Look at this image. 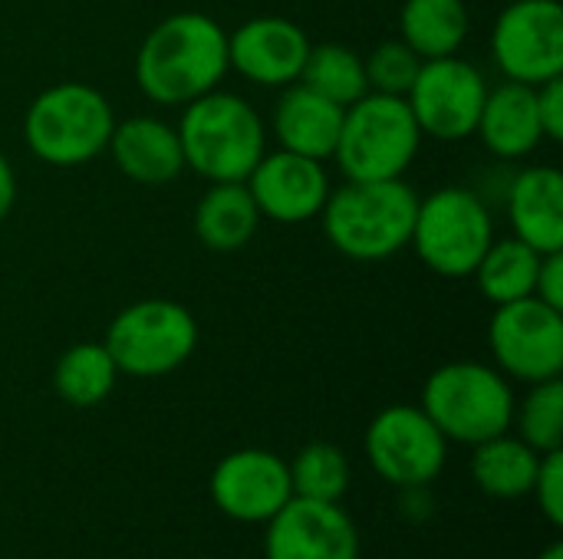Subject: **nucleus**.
Returning <instances> with one entry per match:
<instances>
[{
    "label": "nucleus",
    "mask_w": 563,
    "mask_h": 559,
    "mask_svg": "<svg viewBox=\"0 0 563 559\" xmlns=\"http://www.w3.org/2000/svg\"><path fill=\"white\" fill-rule=\"evenodd\" d=\"M492 56L511 82L541 86L563 76L561 3L511 0L492 26Z\"/></svg>",
    "instance_id": "12"
},
{
    "label": "nucleus",
    "mask_w": 563,
    "mask_h": 559,
    "mask_svg": "<svg viewBox=\"0 0 563 559\" xmlns=\"http://www.w3.org/2000/svg\"><path fill=\"white\" fill-rule=\"evenodd\" d=\"M310 46L300 23L287 16H254L228 33V66L254 86L284 89L300 79Z\"/></svg>",
    "instance_id": "16"
},
{
    "label": "nucleus",
    "mask_w": 563,
    "mask_h": 559,
    "mask_svg": "<svg viewBox=\"0 0 563 559\" xmlns=\"http://www.w3.org/2000/svg\"><path fill=\"white\" fill-rule=\"evenodd\" d=\"M214 507L238 524H267L290 497V468L264 448H241L218 461L211 471Z\"/></svg>",
    "instance_id": "13"
},
{
    "label": "nucleus",
    "mask_w": 563,
    "mask_h": 559,
    "mask_svg": "<svg viewBox=\"0 0 563 559\" xmlns=\"http://www.w3.org/2000/svg\"><path fill=\"white\" fill-rule=\"evenodd\" d=\"M261 217L274 224H307L320 217L330 198V175L323 161L277 148L264 152L254 171L244 178Z\"/></svg>",
    "instance_id": "14"
},
{
    "label": "nucleus",
    "mask_w": 563,
    "mask_h": 559,
    "mask_svg": "<svg viewBox=\"0 0 563 559\" xmlns=\"http://www.w3.org/2000/svg\"><path fill=\"white\" fill-rule=\"evenodd\" d=\"M495 241V221L482 194L472 188L445 185L429 198H419L409 247L426 270L445 280H465L475 273L488 244Z\"/></svg>",
    "instance_id": "7"
},
{
    "label": "nucleus",
    "mask_w": 563,
    "mask_h": 559,
    "mask_svg": "<svg viewBox=\"0 0 563 559\" xmlns=\"http://www.w3.org/2000/svg\"><path fill=\"white\" fill-rule=\"evenodd\" d=\"M267 559H360L353 517L330 501L290 497L267 521Z\"/></svg>",
    "instance_id": "15"
},
{
    "label": "nucleus",
    "mask_w": 563,
    "mask_h": 559,
    "mask_svg": "<svg viewBox=\"0 0 563 559\" xmlns=\"http://www.w3.org/2000/svg\"><path fill=\"white\" fill-rule=\"evenodd\" d=\"M508 221L518 241L538 254L563 250V175L551 165H531L508 185Z\"/></svg>",
    "instance_id": "18"
},
{
    "label": "nucleus",
    "mask_w": 563,
    "mask_h": 559,
    "mask_svg": "<svg viewBox=\"0 0 563 559\" xmlns=\"http://www.w3.org/2000/svg\"><path fill=\"white\" fill-rule=\"evenodd\" d=\"M261 211L244 181H211L195 208V234L214 254L247 247L261 227Z\"/></svg>",
    "instance_id": "21"
},
{
    "label": "nucleus",
    "mask_w": 563,
    "mask_h": 559,
    "mask_svg": "<svg viewBox=\"0 0 563 559\" xmlns=\"http://www.w3.org/2000/svg\"><path fill=\"white\" fill-rule=\"evenodd\" d=\"M472 30L465 0H406L399 10V40L419 59L455 56Z\"/></svg>",
    "instance_id": "22"
},
{
    "label": "nucleus",
    "mask_w": 563,
    "mask_h": 559,
    "mask_svg": "<svg viewBox=\"0 0 563 559\" xmlns=\"http://www.w3.org/2000/svg\"><path fill=\"white\" fill-rule=\"evenodd\" d=\"M475 135L495 158L505 161L528 158L544 142L534 86L505 79L501 86L488 89Z\"/></svg>",
    "instance_id": "20"
},
{
    "label": "nucleus",
    "mask_w": 563,
    "mask_h": 559,
    "mask_svg": "<svg viewBox=\"0 0 563 559\" xmlns=\"http://www.w3.org/2000/svg\"><path fill=\"white\" fill-rule=\"evenodd\" d=\"M515 389L505 372L485 362L439 366L422 385V412L449 441L482 445L505 435L515 422Z\"/></svg>",
    "instance_id": "6"
},
{
    "label": "nucleus",
    "mask_w": 563,
    "mask_h": 559,
    "mask_svg": "<svg viewBox=\"0 0 563 559\" xmlns=\"http://www.w3.org/2000/svg\"><path fill=\"white\" fill-rule=\"evenodd\" d=\"M538 96V119H541V132L548 142H561L563 138V76H554L541 86H534Z\"/></svg>",
    "instance_id": "31"
},
{
    "label": "nucleus",
    "mask_w": 563,
    "mask_h": 559,
    "mask_svg": "<svg viewBox=\"0 0 563 559\" xmlns=\"http://www.w3.org/2000/svg\"><path fill=\"white\" fill-rule=\"evenodd\" d=\"M538 559H563V547L561 544H551V547H548V550H544Z\"/></svg>",
    "instance_id": "34"
},
{
    "label": "nucleus",
    "mask_w": 563,
    "mask_h": 559,
    "mask_svg": "<svg viewBox=\"0 0 563 559\" xmlns=\"http://www.w3.org/2000/svg\"><path fill=\"white\" fill-rule=\"evenodd\" d=\"M119 369L102 343H76L53 366V389L76 409L102 405L115 389Z\"/></svg>",
    "instance_id": "25"
},
{
    "label": "nucleus",
    "mask_w": 563,
    "mask_h": 559,
    "mask_svg": "<svg viewBox=\"0 0 563 559\" xmlns=\"http://www.w3.org/2000/svg\"><path fill=\"white\" fill-rule=\"evenodd\" d=\"M297 82L317 89L320 96L333 99L343 109L369 92L363 56L346 43H317V46H310V56H307L303 72H300Z\"/></svg>",
    "instance_id": "26"
},
{
    "label": "nucleus",
    "mask_w": 563,
    "mask_h": 559,
    "mask_svg": "<svg viewBox=\"0 0 563 559\" xmlns=\"http://www.w3.org/2000/svg\"><path fill=\"white\" fill-rule=\"evenodd\" d=\"M102 346L119 376L162 379L181 369L198 349V320L185 303L148 297L115 313Z\"/></svg>",
    "instance_id": "8"
},
{
    "label": "nucleus",
    "mask_w": 563,
    "mask_h": 559,
    "mask_svg": "<svg viewBox=\"0 0 563 559\" xmlns=\"http://www.w3.org/2000/svg\"><path fill=\"white\" fill-rule=\"evenodd\" d=\"M416 208L419 194L402 178L346 181L330 188L320 221L333 250L360 264H379L409 247Z\"/></svg>",
    "instance_id": "2"
},
{
    "label": "nucleus",
    "mask_w": 563,
    "mask_h": 559,
    "mask_svg": "<svg viewBox=\"0 0 563 559\" xmlns=\"http://www.w3.org/2000/svg\"><path fill=\"white\" fill-rule=\"evenodd\" d=\"M106 152L115 168L142 188H162L185 171L178 128L158 115H129L115 122Z\"/></svg>",
    "instance_id": "17"
},
{
    "label": "nucleus",
    "mask_w": 563,
    "mask_h": 559,
    "mask_svg": "<svg viewBox=\"0 0 563 559\" xmlns=\"http://www.w3.org/2000/svg\"><path fill=\"white\" fill-rule=\"evenodd\" d=\"M538 465H541V455L528 441L511 438L505 432V435H495V438L475 445L472 478H475L478 491H485L488 497L521 501L534 491Z\"/></svg>",
    "instance_id": "23"
},
{
    "label": "nucleus",
    "mask_w": 563,
    "mask_h": 559,
    "mask_svg": "<svg viewBox=\"0 0 563 559\" xmlns=\"http://www.w3.org/2000/svg\"><path fill=\"white\" fill-rule=\"evenodd\" d=\"M541 257L534 247H528L525 241H518L515 234L511 237H495L485 250V257L478 260L475 267V283H478V293L492 303V306H501V303H515V300H525V297H534V283H538V267H541Z\"/></svg>",
    "instance_id": "24"
},
{
    "label": "nucleus",
    "mask_w": 563,
    "mask_h": 559,
    "mask_svg": "<svg viewBox=\"0 0 563 559\" xmlns=\"http://www.w3.org/2000/svg\"><path fill=\"white\" fill-rule=\"evenodd\" d=\"M485 96H488V82L482 69L455 53V56L422 59L419 76L406 92V102L419 122L422 138L465 142L468 135H475Z\"/></svg>",
    "instance_id": "10"
},
{
    "label": "nucleus",
    "mask_w": 563,
    "mask_h": 559,
    "mask_svg": "<svg viewBox=\"0 0 563 559\" xmlns=\"http://www.w3.org/2000/svg\"><path fill=\"white\" fill-rule=\"evenodd\" d=\"M16 204V175H13V165L7 161V155L0 152V224L10 217Z\"/></svg>",
    "instance_id": "33"
},
{
    "label": "nucleus",
    "mask_w": 563,
    "mask_h": 559,
    "mask_svg": "<svg viewBox=\"0 0 563 559\" xmlns=\"http://www.w3.org/2000/svg\"><path fill=\"white\" fill-rule=\"evenodd\" d=\"M343 105L320 96L317 89L303 82L284 86L277 105H274V138L280 148L327 161L333 158L340 125H343Z\"/></svg>",
    "instance_id": "19"
},
{
    "label": "nucleus",
    "mask_w": 563,
    "mask_h": 559,
    "mask_svg": "<svg viewBox=\"0 0 563 559\" xmlns=\"http://www.w3.org/2000/svg\"><path fill=\"white\" fill-rule=\"evenodd\" d=\"M175 128L185 168L205 181H244L267 152V125L261 112L228 89H211L185 102Z\"/></svg>",
    "instance_id": "3"
},
{
    "label": "nucleus",
    "mask_w": 563,
    "mask_h": 559,
    "mask_svg": "<svg viewBox=\"0 0 563 559\" xmlns=\"http://www.w3.org/2000/svg\"><path fill=\"white\" fill-rule=\"evenodd\" d=\"M495 369L518 382H548L563 372V310L525 297L501 303L488 323Z\"/></svg>",
    "instance_id": "9"
},
{
    "label": "nucleus",
    "mask_w": 563,
    "mask_h": 559,
    "mask_svg": "<svg viewBox=\"0 0 563 559\" xmlns=\"http://www.w3.org/2000/svg\"><path fill=\"white\" fill-rule=\"evenodd\" d=\"M228 69V33L195 10L158 20L135 53V86L155 105H185L218 89Z\"/></svg>",
    "instance_id": "1"
},
{
    "label": "nucleus",
    "mask_w": 563,
    "mask_h": 559,
    "mask_svg": "<svg viewBox=\"0 0 563 559\" xmlns=\"http://www.w3.org/2000/svg\"><path fill=\"white\" fill-rule=\"evenodd\" d=\"M534 297L554 310H563V250L544 254L541 267H538V283H534Z\"/></svg>",
    "instance_id": "32"
},
{
    "label": "nucleus",
    "mask_w": 563,
    "mask_h": 559,
    "mask_svg": "<svg viewBox=\"0 0 563 559\" xmlns=\"http://www.w3.org/2000/svg\"><path fill=\"white\" fill-rule=\"evenodd\" d=\"M115 128L109 99L89 82L46 86L23 112L26 148L53 168H79L99 158Z\"/></svg>",
    "instance_id": "4"
},
{
    "label": "nucleus",
    "mask_w": 563,
    "mask_h": 559,
    "mask_svg": "<svg viewBox=\"0 0 563 559\" xmlns=\"http://www.w3.org/2000/svg\"><path fill=\"white\" fill-rule=\"evenodd\" d=\"M366 458L396 488L432 484L449 458V438L419 405H389L366 428Z\"/></svg>",
    "instance_id": "11"
},
{
    "label": "nucleus",
    "mask_w": 563,
    "mask_h": 559,
    "mask_svg": "<svg viewBox=\"0 0 563 559\" xmlns=\"http://www.w3.org/2000/svg\"><path fill=\"white\" fill-rule=\"evenodd\" d=\"M363 66H366V86H369V92L406 96L409 86L419 76L422 59L402 40H386L369 56H363Z\"/></svg>",
    "instance_id": "29"
},
{
    "label": "nucleus",
    "mask_w": 563,
    "mask_h": 559,
    "mask_svg": "<svg viewBox=\"0 0 563 559\" xmlns=\"http://www.w3.org/2000/svg\"><path fill=\"white\" fill-rule=\"evenodd\" d=\"M538 494V504L544 511V517L561 527L563 524V451H548L541 455V465H538V478H534V491Z\"/></svg>",
    "instance_id": "30"
},
{
    "label": "nucleus",
    "mask_w": 563,
    "mask_h": 559,
    "mask_svg": "<svg viewBox=\"0 0 563 559\" xmlns=\"http://www.w3.org/2000/svg\"><path fill=\"white\" fill-rule=\"evenodd\" d=\"M422 148L419 122L406 96L366 92L343 112L333 158L346 181H393Z\"/></svg>",
    "instance_id": "5"
},
{
    "label": "nucleus",
    "mask_w": 563,
    "mask_h": 559,
    "mask_svg": "<svg viewBox=\"0 0 563 559\" xmlns=\"http://www.w3.org/2000/svg\"><path fill=\"white\" fill-rule=\"evenodd\" d=\"M518 438L528 441L538 455L563 448V382H534L521 405H515Z\"/></svg>",
    "instance_id": "28"
},
{
    "label": "nucleus",
    "mask_w": 563,
    "mask_h": 559,
    "mask_svg": "<svg viewBox=\"0 0 563 559\" xmlns=\"http://www.w3.org/2000/svg\"><path fill=\"white\" fill-rule=\"evenodd\" d=\"M287 468H290L294 497H310V501L340 504L343 494L350 491V461H346V455H343L336 445H330V441H313V445H307Z\"/></svg>",
    "instance_id": "27"
}]
</instances>
